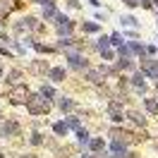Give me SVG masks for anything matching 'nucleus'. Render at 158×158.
I'll return each mask as SVG.
<instances>
[{"instance_id": "9b49d317", "label": "nucleus", "mask_w": 158, "mask_h": 158, "mask_svg": "<svg viewBox=\"0 0 158 158\" xmlns=\"http://www.w3.org/2000/svg\"><path fill=\"white\" fill-rule=\"evenodd\" d=\"M43 94H46V96H48V98H53V96H55V91H53V89H48V86H46V89H43Z\"/></svg>"}, {"instance_id": "1a4fd4ad", "label": "nucleus", "mask_w": 158, "mask_h": 158, "mask_svg": "<svg viewBox=\"0 0 158 158\" xmlns=\"http://www.w3.org/2000/svg\"><path fill=\"white\" fill-rule=\"evenodd\" d=\"M67 125H69L72 129H79V120H67Z\"/></svg>"}, {"instance_id": "6e6552de", "label": "nucleus", "mask_w": 158, "mask_h": 158, "mask_svg": "<svg viewBox=\"0 0 158 158\" xmlns=\"http://www.w3.org/2000/svg\"><path fill=\"white\" fill-rule=\"evenodd\" d=\"M62 74H65L62 69H53V79H62Z\"/></svg>"}, {"instance_id": "f257e3e1", "label": "nucleus", "mask_w": 158, "mask_h": 158, "mask_svg": "<svg viewBox=\"0 0 158 158\" xmlns=\"http://www.w3.org/2000/svg\"><path fill=\"white\" fill-rule=\"evenodd\" d=\"M29 108L34 110V113H43V110L48 108V103H46V101H41L39 96H34V98H31V103H29Z\"/></svg>"}, {"instance_id": "f8f14e48", "label": "nucleus", "mask_w": 158, "mask_h": 158, "mask_svg": "<svg viewBox=\"0 0 158 158\" xmlns=\"http://www.w3.org/2000/svg\"><path fill=\"white\" fill-rule=\"evenodd\" d=\"M156 7H158V0H156Z\"/></svg>"}, {"instance_id": "7ed1b4c3", "label": "nucleus", "mask_w": 158, "mask_h": 158, "mask_svg": "<svg viewBox=\"0 0 158 158\" xmlns=\"http://www.w3.org/2000/svg\"><path fill=\"white\" fill-rule=\"evenodd\" d=\"M144 69H146L148 74H153V77L158 74V65H156V62H144Z\"/></svg>"}, {"instance_id": "9d476101", "label": "nucleus", "mask_w": 158, "mask_h": 158, "mask_svg": "<svg viewBox=\"0 0 158 158\" xmlns=\"http://www.w3.org/2000/svg\"><path fill=\"white\" fill-rule=\"evenodd\" d=\"M65 129H67V125H62V122H60V125H55V132H58V134H62Z\"/></svg>"}, {"instance_id": "20e7f679", "label": "nucleus", "mask_w": 158, "mask_h": 158, "mask_svg": "<svg viewBox=\"0 0 158 158\" xmlns=\"http://www.w3.org/2000/svg\"><path fill=\"white\" fill-rule=\"evenodd\" d=\"M146 108H148V113H158V106L151 98H146Z\"/></svg>"}, {"instance_id": "423d86ee", "label": "nucleus", "mask_w": 158, "mask_h": 158, "mask_svg": "<svg viewBox=\"0 0 158 158\" xmlns=\"http://www.w3.org/2000/svg\"><path fill=\"white\" fill-rule=\"evenodd\" d=\"M91 148H94V151L103 148V141H101V139H94V141H91Z\"/></svg>"}, {"instance_id": "f03ea898", "label": "nucleus", "mask_w": 158, "mask_h": 158, "mask_svg": "<svg viewBox=\"0 0 158 158\" xmlns=\"http://www.w3.org/2000/svg\"><path fill=\"white\" fill-rule=\"evenodd\" d=\"M69 29H72V22H69L67 17H58V31L60 34H67Z\"/></svg>"}, {"instance_id": "0eeeda50", "label": "nucleus", "mask_w": 158, "mask_h": 158, "mask_svg": "<svg viewBox=\"0 0 158 158\" xmlns=\"http://www.w3.org/2000/svg\"><path fill=\"white\" fill-rule=\"evenodd\" d=\"M110 43H115V46H122V41H120L118 34H113V39H110Z\"/></svg>"}, {"instance_id": "39448f33", "label": "nucleus", "mask_w": 158, "mask_h": 158, "mask_svg": "<svg viewBox=\"0 0 158 158\" xmlns=\"http://www.w3.org/2000/svg\"><path fill=\"white\" fill-rule=\"evenodd\" d=\"M120 55H125V58L129 60V58H132V50H129L127 46H120Z\"/></svg>"}]
</instances>
